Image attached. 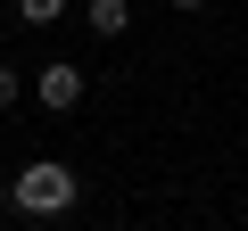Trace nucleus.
I'll return each mask as SVG.
<instances>
[{
  "label": "nucleus",
  "mask_w": 248,
  "mask_h": 231,
  "mask_svg": "<svg viewBox=\"0 0 248 231\" xmlns=\"http://www.w3.org/2000/svg\"><path fill=\"white\" fill-rule=\"evenodd\" d=\"M166 9H207V0H166Z\"/></svg>",
  "instance_id": "423d86ee"
},
{
  "label": "nucleus",
  "mask_w": 248,
  "mask_h": 231,
  "mask_svg": "<svg viewBox=\"0 0 248 231\" xmlns=\"http://www.w3.org/2000/svg\"><path fill=\"white\" fill-rule=\"evenodd\" d=\"M66 9H75V0H17V17H25V25H33V33H50V25H58V17H66Z\"/></svg>",
  "instance_id": "20e7f679"
},
{
  "label": "nucleus",
  "mask_w": 248,
  "mask_h": 231,
  "mask_svg": "<svg viewBox=\"0 0 248 231\" xmlns=\"http://www.w3.org/2000/svg\"><path fill=\"white\" fill-rule=\"evenodd\" d=\"M83 25L99 42H124V33H133V0H83Z\"/></svg>",
  "instance_id": "7ed1b4c3"
},
{
  "label": "nucleus",
  "mask_w": 248,
  "mask_h": 231,
  "mask_svg": "<svg viewBox=\"0 0 248 231\" xmlns=\"http://www.w3.org/2000/svg\"><path fill=\"white\" fill-rule=\"evenodd\" d=\"M17 91H25V74H17V66H0V107H17Z\"/></svg>",
  "instance_id": "39448f33"
},
{
  "label": "nucleus",
  "mask_w": 248,
  "mask_h": 231,
  "mask_svg": "<svg viewBox=\"0 0 248 231\" xmlns=\"http://www.w3.org/2000/svg\"><path fill=\"white\" fill-rule=\"evenodd\" d=\"M75 198H83V173H75L66 157H33V165H17V182H9V206L33 215V223H66Z\"/></svg>",
  "instance_id": "f257e3e1"
},
{
  "label": "nucleus",
  "mask_w": 248,
  "mask_h": 231,
  "mask_svg": "<svg viewBox=\"0 0 248 231\" xmlns=\"http://www.w3.org/2000/svg\"><path fill=\"white\" fill-rule=\"evenodd\" d=\"M83 91H91V83H83V66H75V58H50V66L33 74V99H42L50 116H75V107H83Z\"/></svg>",
  "instance_id": "f03ea898"
}]
</instances>
